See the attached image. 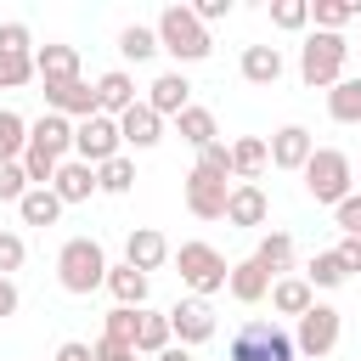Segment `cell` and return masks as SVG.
<instances>
[{"instance_id":"33","label":"cell","mask_w":361,"mask_h":361,"mask_svg":"<svg viewBox=\"0 0 361 361\" xmlns=\"http://www.w3.org/2000/svg\"><path fill=\"white\" fill-rule=\"evenodd\" d=\"M130 186H135V164H130L124 152H118V158H107V164L96 169V192H107V197H124Z\"/></svg>"},{"instance_id":"20","label":"cell","mask_w":361,"mask_h":361,"mask_svg":"<svg viewBox=\"0 0 361 361\" xmlns=\"http://www.w3.org/2000/svg\"><path fill=\"white\" fill-rule=\"evenodd\" d=\"M226 293H231L237 305H259V299L271 293V276L254 265V254H248V259H237V265L226 271Z\"/></svg>"},{"instance_id":"2","label":"cell","mask_w":361,"mask_h":361,"mask_svg":"<svg viewBox=\"0 0 361 361\" xmlns=\"http://www.w3.org/2000/svg\"><path fill=\"white\" fill-rule=\"evenodd\" d=\"M152 34H158V51H169L175 62H203V56L214 51V39H209V28L192 17V6H164L158 23H152Z\"/></svg>"},{"instance_id":"10","label":"cell","mask_w":361,"mask_h":361,"mask_svg":"<svg viewBox=\"0 0 361 361\" xmlns=\"http://www.w3.org/2000/svg\"><path fill=\"white\" fill-rule=\"evenodd\" d=\"M226 197H231L226 180H214V175H203V169L186 175V209H192L197 220H226Z\"/></svg>"},{"instance_id":"43","label":"cell","mask_w":361,"mask_h":361,"mask_svg":"<svg viewBox=\"0 0 361 361\" xmlns=\"http://www.w3.org/2000/svg\"><path fill=\"white\" fill-rule=\"evenodd\" d=\"M0 51H34L28 23H0Z\"/></svg>"},{"instance_id":"36","label":"cell","mask_w":361,"mask_h":361,"mask_svg":"<svg viewBox=\"0 0 361 361\" xmlns=\"http://www.w3.org/2000/svg\"><path fill=\"white\" fill-rule=\"evenodd\" d=\"M118 51H124L130 62H147V56L158 51V34L141 28V23H130V28H118Z\"/></svg>"},{"instance_id":"11","label":"cell","mask_w":361,"mask_h":361,"mask_svg":"<svg viewBox=\"0 0 361 361\" xmlns=\"http://www.w3.org/2000/svg\"><path fill=\"white\" fill-rule=\"evenodd\" d=\"M45 113H62V118H90V113H96V85H85V79L45 85Z\"/></svg>"},{"instance_id":"9","label":"cell","mask_w":361,"mask_h":361,"mask_svg":"<svg viewBox=\"0 0 361 361\" xmlns=\"http://www.w3.org/2000/svg\"><path fill=\"white\" fill-rule=\"evenodd\" d=\"M164 316H169V333H175L186 350H192V344H203V338H214V305H209V299H197V293L175 299Z\"/></svg>"},{"instance_id":"30","label":"cell","mask_w":361,"mask_h":361,"mask_svg":"<svg viewBox=\"0 0 361 361\" xmlns=\"http://www.w3.org/2000/svg\"><path fill=\"white\" fill-rule=\"evenodd\" d=\"M265 164H271V152H265V141H259V135L231 141V180H254Z\"/></svg>"},{"instance_id":"6","label":"cell","mask_w":361,"mask_h":361,"mask_svg":"<svg viewBox=\"0 0 361 361\" xmlns=\"http://www.w3.org/2000/svg\"><path fill=\"white\" fill-rule=\"evenodd\" d=\"M175 265H180V282L197 293V299H209V293H220L226 288V254L214 248V243H180V254H175Z\"/></svg>"},{"instance_id":"12","label":"cell","mask_w":361,"mask_h":361,"mask_svg":"<svg viewBox=\"0 0 361 361\" xmlns=\"http://www.w3.org/2000/svg\"><path fill=\"white\" fill-rule=\"evenodd\" d=\"M28 147L62 164V158L73 152V118H62V113H45V118H34V124H28Z\"/></svg>"},{"instance_id":"41","label":"cell","mask_w":361,"mask_h":361,"mask_svg":"<svg viewBox=\"0 0 361 361\" xmlns=\"http://www.w3.org/2000/svg\"><path fill=\"white\" fill-rule=\"evenodd\" d=\"M333 220H338L344 237H361V192H350L344 203H333Z\"/></svg>"},{"instance_id":"19","label":"cell","mask_w":361,"mask_h":361,"mask_svg":"<svg viewBox=\"0 0 361 361\" xmlns=\"http://www.w3.org/2000/svg\"><path fill=\"white\" fill-rule=\"evenodd\" d=\"M51 192L62 197V209H68V203H85V197L96 192V169H90V164H79V158H62V164H56V180H51Z\"/></svg>"},{"instance_id":"7","label":"cell","mask_w":361,"mask_h":361,"mask_svg":"<svg viewBox=\"0 0 361 361\" xmlns=\"http://www.w3.org/2000/svg\"><path fill=\"white\" fill-rule=\"evenodd\" d=\"M118 118H107V113H90V118H79L73 124V158L79 164H90V169H102L107 158H118Z\"/></svg>"},{"instance_id":"24","label":"cell","mask_w":361,"mask_h":361,"mask_svg":"<svg viewBox=\"0 0 361 361\" xmlns=\"http://www.w3.org/2000/svg\"><path fill=\"white\" fill-rule=\"evenodd\" d=\"M254 265L276 282V276L293 265V237H288V231H265V237H259V248H254Z\"/></svg>"},{"instance_id":"39","label":"cell","mask_w":361,"mask_h":361,"mask_svg":"<svg viewBox=\"0 0 361 361\" xmlns=\"http://www.w3.org/2000/svg\"><path fill=\"white\" fill-rule=\"evenodd\" d=\"M192 169H203V175H214V180H231V147H226V141H214V147H203Z\"/></svg>"},{"instance_id":"1","label":"cell","mask_w":361,"mask_h":361,"mask_svg":"<svg viewBox=\"0 0 361 361\" xmlns=\"http://www.w3.org/2000/svg\"><path fill=\"white\" fill-rule=\"evenodd\" d=\"M56 282H62L73 299L96 293V288L107 282V254H102V243H96V237H68V243L56 248Z\"/></svg>"},{"instance_id":"45","label":"cell","mask_w":361,"mask_h":361,"mask_svg":"<svg viewBox=\"0 0 361 361\" xmlns=\"http://www.w3.org/2000/svg\"><path fill=\"white\" fill-rule=\"evenodd\" d=\"M192 17H197V23L209 28V23H220V17H231V0H197V6H192Z\"/></svg>"},{"instance_id":"47","label":"cell","mask_w":361,"mask_h":361,"mask_svg":"<svg viewBox=\"0 0 361 361\" xmlns=\"http://www.w3.org/2000/svg\"><path fill=\"white\" fill-rule=\"evenodd\" d=\"M0 316H17V282L0 276Z\"/></svg>"},{"instance_id":"15","label":"cell","mask_w":361,"mask_h":361,"mask_svg":"<svg viewBox=\"0 0 361 361\" xmlns=\"http://www.w3.org/2000/svg\"><path fill=\"white\" fill-rule=\"evenodd\" d=\"M118 141H124V147H135V152H147V147H158V141H164V118H158L147 102H135L130 113H118Z\"/></svg>"},{"instance_id":"23","label":"cell","mask_w":361,"mask_h":361,"mask_svg":"<svg viewBox=\"0 0 361 361\" xmlns=\"http://www.w3.org/2000/svg\"><path fill=\"white\" fill-rule=\"evenodd\" d=\"M124 310H141L147 305V276L135 271V265H107V282H102Z\"/></svg>"},{"instance_id":"27","label":"cell","mask_w":361,"mask_h":361,"mask_svg":"<svg viewBox=\"0 0 361 361\" xmlns=\"http://www.w3.org/2000/svg\"><path fill=\"white\" fill-rule=\"evenodd\" d=\"M17 214H23V226H56L62 197H56L51 186H28V192H23V203H17Z\"/></svg>"},{"instance_id":"42","label":"cell","mask_w":361,"mask_h":361,"mask_svg":"<svg viewBox=\"0 0 361 361\" xmlns=\"http://www.w3.org/2000/svg\"><path fill=\"white\" fill-rule=\"evenodd\" d=\"M23 259H28L23 237H17V231H0V276H11V271H17Z\"/></svg>"},{"instance_id":"21","label":"cell","mask_w":361,"mask_h":361,"mask_svg":"<svg viewBox=\"0 0 361 361\" xmlns=\"http://www.w3.org/2000/svg\"><path fill=\"white\" fill-rule=\"evenodd\" d=\"M34 73H39L45 85L79 79V51H73V45H39V51H34Z\"/></svg>"},{"instance_id":"17","label":"cell","mask_w":361,"mask_h":361,"mask_svg":"<svg viewBox=\"0 0 361 361\" xmlns=\"http://www.w3.org/2000/svg\"><path fill=\"white\" fill-rule=\"evenodd\" d=\"M169 259V243H164V231H152V226H135L130 237H124V265H135L141 276L147 271H158Z\"/></svg>"},{"instance_id":"40","label":"cell","mask_w":361,"mask_h":361,"mask_svg":"<svg viewBox=\"0 0 361 361\" xmlns=\"http://www.w3.org/2000/svg\"><path fill=\"white\" fill-rule=\"evenodd\" d=\"M23 192H28L23 164H0V203H23Z\"/></svg>"},{"instance_id":"32","label":"cell","mask_w":361,"mask_h":361,"mask_svg":"<svg viewBox=\"0 0 361 361\" xmlns=\"http://www.w3.org/2000/svg\"><path fill=\"white\" fill-rule=\"evenodd\" d=\"M23 147H28V118L11 113V107H0V164H17Z\"/></svg>"},{"instance_id":"50","label":"cell","mask_w":361,"mask_h":361,"mask_svg":"<svg viewBox=\"0 0 361 361\" xmlns=\"http://www.w3.org/2000/svg\"><path fill=\"white\" fill-rule=\"evenodd\" d=\"M130 361H141V355H130Z\"/></svg>"},{"instance_id":"28","label":"cell","mask_w":361,"mask_h":361,"mask_svg":"<svg viewBox=\"0 0 361 361\" xmlns=\"http://www.w3.org/2000/svg\"><path fill=\"white\" fill-rule=\"evenodd\" d=\"M169 344H175L169 316H164V310H141V322H135V355H158V350H169Z\"/></svg>"},{"instance_id":"29","label":"cell","mask_w":361,"mask_h":361,"mask_svg":"<svg viewBox=\"0 0 361 361\" xmlns=\"http://www.w3.org/2000/svg\"><path fill=\"white\" fill-rule=\"evenodd\" d=\"M175 130H180V141H186V147H197V152L220 141V130H214V113H209V107H186V113L175 118Z\"/></svg>"},{"instance_id":"48","label":"cell","mask_w":361,"mask_h":361,"mask_svg":"<svg viewBox=\"0 0 361 361\" xmlns=\"http://www.w3.org/2000/svg\"><path fill=\"white\" fill-rule=\"evenodd\" d=\"M56 361H90V344H79V338H68V344L56 350Z\"/></svg>"},{"instance_id":"3","label":"cell","mask_w":361,"mask_h":361,"mask_svg":"<svg viewBox=\"0 0 361 361\" xmlns=\"http://www.w3.org/2000/svg\"><path fill=\"white\" fill-rule=\"evenodd\" d=\"M344 62H350V39L344 34H305V45H299V79L310 85V90H333L338 79H344Z\"/></svg>"},{"instance_id":"5","label":"cell","mask_w":361,"mask_h":361,"mask_svg":"<svg viewBox=\"0 0 361 361\" xmlns=\"http://www.w3.org/2000/svg\"><path fill=\"white\" fill-rule=\"evenodd\" d=\"M299 175H305V192H310L316 203H344L350 186H355V169H350V158H344L338 147H316Z\"/></svg>"},{"instance_id":"14","label":"cell","mask_w":361,"mask_h":361,"mask_svg":"<svg viewBox=\"0 0 361 361\" xmlns=\"http://www.w3.org/2000/svg\"><path fill=\"white\" fill-rule=\"evenodd\" d=\"M147 107H152L158 118H180V113L192 107V85H186V73H158V79L147 85Z\"/></svg>"},{"instance_id":"38","label":"cell","mask_w":361,"mask_h":361,"mask_svg":"<svg viewBox=\"0 0 361 361\" xmlns=\"http://www.w3.org/2000/svg\"><path fill=\"white\" fill-rule=\"evenodd\" d=\"M271 23L288 28V34H299V28L310 23V0H276V6H271Z\"/></svg>"},{"instance_id":"26","label":"cell","mask_w":361,"mask_h":361,"mask_svg":"<svg viewBox=\"0 0 361 361\" xmlns=\"http://www.w3.org/2000/svg\"><path fill=\"white\" fill-rule=\"evenodd\" d=\"M243 79L248 85H276L282 79V51L276 45H248L243 51Z\"/></svg>"},{"instance_id":"8","label":"cell","mask_w":361,"mask_h":361,"mask_svg":"<svg viewBox=\"0 0 361 361\" xmlns=\"http://www.w3.org/2000/svg\"><path fill=\"white\" fill-rule=\"evenodd\" d=\"M338 333H344V316H338L333 305H322V299H316V305H310V310L299 316L293 350H299V355H310V361H322V355H327V350L338 344Z\"/></svg>"},{"instance_id":"22","label":"cell","mask_w":361,"mask_h":361,"mask_svg":"<svg viewBox=\"0 0 361 361\" xmlns=\"http://www.w3.org/2000/svg\"><path fill=\"white\" fill-rule=\"evenodd\" d=\"M310 305H316V288H310L305 276H276V282H271V310H282V316L299 322Z\"/></svg>"},{"instance_id":"46","label":"cell","mask_w":361,"mask_h":361,"mask_svg":"<svg viewBox=\"0 0 361 361\" xmlns=\"http://www.w3.org/2000/svg\"><path fill=\"white\" fill-rule=\"evenodd\" d=\"M130 355H135V350H130V344H113V338H96V344H90V361H130Z\"/></svg>"},{"instance_id":"51","label":"cell","mask_w":361,"mask_h":361,"mask_svg":"<svg viewBox=\"0 0 361 361\" xmlns=\"http://www.w3.org/2000/svg\"><path fill=\"white\" fill-rule=\"evenodd\" d=\"M355 180H361V175H355Z\"/></svg>"},{"instance_id":"49","label":"cell","mask_w":361,"mask_h":361,"mask_svg":"<svg viewBox=\"0 0 361 361\" xmlns=\"http://www.w3.org/2000/svg\"><path fill=\"white\" fill-rule=\"evenodd\" d=\"M152 361H192V350H186V344H169V350H158Z\"/></svg>"},{"instance_id":"13","label":"cell","mask_w":361,"mask_h":361,"mask_svg":"<svg viewBox=\"0 0 361 361\" xmlns=\"http://www.w3.org/2000/svg\"><path fill=\"white\" fill-rule=\"evenodd\" d=\"M265 152H271V164H276V169H305V164H310V152H316V141H310V130H305V124H282V130L265 141Z\"/></svg>"},{"instance_id":"4","label":"cell","mask_w":361,"mask_h":361,"mask_svg":"<svg viewBox=\"0 0 361 361\" xmlns=\"http://www.w3.org/2000/svg\"><path fill=\"white\" fill-rule=\"evenodd\" d=\"M226 361H299V350H293V333H282L276 322H243L237 333H231V344H226Z\"/></svg>"},{"instance_id":"31","label":"cell","mask_w":361,"mask_h":361,"mask_svg":"<svg viewBox=\"0 0 361 361\" xmlns=\"http://www.w3.org/2000/svg\"><path fill=\"white\" fill-rule=\"evenodd\" d=\"M310 17H316V28H322V34H338L344 23H355V17H361V0H310Z\"/></svg>"},{"instance_id":"37","label":"cell","mask_w":361,"mask_h":361,"mask_svg":"<svg viewBox=\"0 0 361 361\" xmlns=\"http://www.w3.org/2000/svg\"><path fill=\"white\" fill-rule=\"evenodd\" d=\"M305 282H310V288H338V282H344V265L333 259V248H327V254H316V259L305 265Z\"/></svg>"},{"instance_id":"35","label":"cell","mask_w":361,"mask_h":361,"mask_svg":"<svg viewBox=\"0 0 361 361\" xmlns=\"http://www.w3.org/2000/svg\"><path fill=\"white\" fill-rule=\"evenodd\" d=\"M34 79V51H0V90H17Z\"/></svg>"},{"instance_id":"34","label":"cell","mask_w":361,"mask_h":361,"mask_svg":"<svg viewBox=\"0 0 361 361\" xmlns=\"http://www.w3.org/2000/svg\"><path fill=\"white\" fill-rule=\"evenodd\" d=\"M141 310H147V305H141ZM141 310L113 305V310H107V322H102V338H113V344H130V350H135V322H141Z\"/></svg>"},{"instance_id":"44","label":"cell","mask_w":361,"mask_h":361,"mask_svg":"<svg viewBox=\"0 0 361 361\" xmlns=\"http://www.w3.org/2000/svg\"><path fill=\"white\" fill-rule=\"evenodd\" d=\"M333 259L344 265V276H350V271H361V237H338V248H333Z\"/></svg>"},{"instance_id":"18","label":"cell","mask_w":361,"mask_h":361,"mask_svg":"<svg viewBox=\"0 0 361 361\" xmlns=\"http://www.w3.org/2000/svg\"><path fill=\"white\" fill-rule=\"evenodd\" d=\"M130 107H135V79H130L124 68L102 73V79H96V113L118 118V113H130Z\"/></svg>"},{"instance_id":"25","label":"cell","mask_w":361,"mask_h":361,"mask_svg":"<svg viewBox=\"0 0 361 361\" xmlns=\"http://www.w3.org/2000/svg\"><path fill=\"white\" fill-rule=\"evenodd\" d=\"M327 113H333V124H361V73H344L327 90Z\"/></svg>"},{"instance_id":"16","label":"cell","mask_w":361,"mask_h":361,"mask_svg":"<svg viewBox=\"0 0 361 361\" xmlns=\"http://www.w3.org/2000/svg\"><path fill=\"white\" fill-rule=\"evenodd\" d=\"M265 214H271V197L259 192V180H237L226 197V226H265Z\"/></svg>"}]
</instances>
